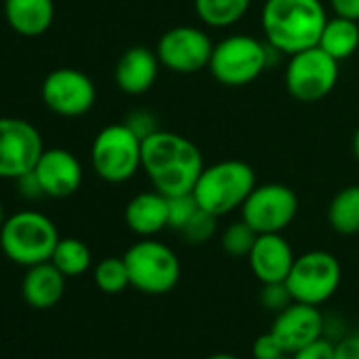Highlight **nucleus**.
Returning <instances> with one entry per match:
<instances>
[{"mask_svg": "<svg viewBox=\"0 0 359 359\" xmlns=\"http://www.w3.org/2000/svg\"><path fill=\"white\" fill-rule=\"evenodd\" d=\"M338 64L319 45L290 55L285 68V87L290 95L302 104H313L327 97L340 76Z\"/></svg>", "mask_w": 359, "mask_h": 359, "instance_id": "nucleus-8", "label": "nucleus"}, {"mask_svg": "<svg viewBox=\"0 0 359 359\" xmlns=\"http://www.w3.org/2000/svg\"><path fill=\"white\" fill-rule=\"evenodd\" d=\"M60 239L53 220L34 210L9 216L0 229V250L11 262L26 269L49 262Z\"/></svg>", "mask_w": 359, "mask_h": 359, "instance_id": "nucleus-4", "label": "nucleus"}, {"mask_svg": "<svg viewBox=\"0 0 359 359\" xmlns=\"http://www.w3.org/2000/svg\"><path fill=\"white\" fill-rule=\"evenodd\" d=\"M334 15L359 22V0H330Z\"/></svg>", "mask_w": 359, "mask_h": 359, "instance_id": "nucleus-35", "label": "nucleus"}, {"mask_svg": "<svg viewBox=\"0 0 359 359\" xmlns=\"http://www.w3.org/2000/svg\"><path fill=\"white\" fill-rule=\"evenodd\" d=\"M66 275L49 260L26 271L22 281V296L32 309L55 306L66 292Z\"/></svg>", "mask_w": 359, "mask_h": 359, "instance_id": "nucleus-19", "label": "nucleus"}, {"mask_svg": "<svg viewBox=\"0 0 359 359\" xmlns=\"http://www.w3.org/2000/svg\"><path fill=\"white\" fill-rule=\"evenodd\" d=\"M292 359H334V344L325 338H319L292 353Z\"/></svg>", "mask_w": 359, "mask_h": 359, "instance_id": "nucleus-32", "label": "nucleus"}, {"mask_svg": "<svg viewBox=\"0 0 359 359\" xmlns=\"http://www.w3.org/2000/svg\"><path fill=\"white\" fill-rule=\"evenodd\" d=\"M95 285L104 294H121L125 292L131 281H129V271L123 258H104L95 264L93 271Z\"/></svg>", "mask_w": 359, "mask_h": 359, "instance_id": "nucleus-25", "label": "nucleus"}, {"mask_svg": "<svg viewBox=\"0 0 359 359\" xmlns=\"http://www.w3.org/2000/svg\"><path fill=\"white\" fill-rule=\"evenodd\" d=\"M208 359H239V357L231 355V353H216V355H210Z\"/></svg>", "mask_w": 359, "mask_h": 359, "instance_id": "nucleus-37", "label": "nucleus"}, {"mask_svg": "<svg viewBox=\"0 0 359 359\" xmlns=\"http://www.w3.org/2000/svg\"><path fill=\"white\" fill-rule=\"evenodd\" d=\"M125 125H127L140 140H146L148 135H152L154 131H158L156 118H154V114H150L148 110H133V112H129L127 118H125Z\"/></svg>", "mask_w": 359, "mask_h": 359, "instance_id": "nucleus-31", "label": "nucleus"}, {"mask_svg": "<svg viewBox=\"0 0 359 359\" xmlns=\"http://www.w3.org/2000/svg\"><path fill=\"white\" fill-rule=\"evenodd\" d=\"M218 231V216L205 212V210H197L195 216L187 222V226L180 231V235L184 237L187 243H193V245H201L205 241H210Z\"/></svg>", "mask_w": 359, "mask_h": 359, "instance_id": "nucleus-27", "label": "nucleus"}, {"mask_svg": "<svg viewBox=\"0 0 359 359\" xmlns=\"http://www.w3.org/2000/svg\"><path fill=\"white\" fill-rule=\"evenodd\" d=\"M161 62L156 51L148 47H131L127 49L114 68L116 87L127 95H142L152 89L158 79Z\"/></svg>", "mask_w": 359, "mask_h": 359, "instance_id": "nucleus-17", "label": "nucleus"}, {"mask_svg": "<svg viewBox=\"0 0 359 359\" xmlns=\"http://www.w3.org/2000/svg\"><path fill=\"white\" fill-rule=\"evenodd\" d=\"M277 359H292L290 355H283V357H277Z\"/></svg>", "mask_w": 359, "mask_h": 359, "instance_id": "nucleus-39", "label": "nucleus"}, {"mask_svg": "<svg viewBox=\"0 0 359 359\" xmlns=\"http://www.w3.org/2000/svg\"><path fill=\"white\" fill-rule=\"evenodd\" d=\"M353 154L359 161V127L355 129V135H353Z\"/></svg>", "mask_w": 359, "mask_h": 359, "instance_id": "nucleus-36", "label": "nucleus"}, {"mask_svg": "<svg viewBox=\"0 0 359 359\" xmlns=\"http://www.w3.org/2000/svg\"><path fill=\"white\" fill-rule=\"evenodd\" d=\"M41 189L51 199L72 197L83 184V165L74 152L66 148H45L34 165Z\"/></svg>", "mask_w": 359, "mask_h": 359, "instance_id": "nucleus-14", "label": "nucleus"}, {"mask_svg": "<svg viewBox=\"0 0 359 359\" xmlns=\"http://www.w3.org/2000/svg\"><path fill=\"white\" fill-rule=\"evenodd\" d=\"M91 165L110 184H123L142 169V140L125 125L104 127L91 144Z\"/></svg>", "mask_w": 359, "mask_h": 359, "instance_id": "nucleus-7", "label": "nucleus"}, {"mask_svg": "<svg viewBox=\"0 0 359 359\" xmlns=\"http://www.w3.org/2000/svg\"><path fill=\"white\" fill-rule=\"evenodd\" d=\"M252 7V0H195V13L201 24L222 30L239 24Z\"/></svg>", "mask_w": 359, "mask_h": 359, "instance_id": "nucleus-22", "label": "nucleus"}, {"mask_svg": "<svg viewBox=\"0 0 359 359\" xmlns=\"http://www.w3.org/2000/svg\"><path fill=\"white\" fill-rule=\"evenodd\" d=\"M256 237H258V233L245 220H239V222H233L224 229L222 248L233 258H248L254 243H256Z\"/></svg>", "mask_w": 359, "mask_h": 359, "instance_id": "nucleus-26", "label": "nucleus"}, {"mask_svg": "<svg viewBox=\"0 0 359 359\" xmlns=\"http://www.w3.org/2000/svg\"><path fill=\"white\" fill-rule=\"evenodd\" d=\"M45 106L66 118H76L87 114L95 106V85L93 81L76 68L51 70L41 87Z\"/></svg>", "mask_w": 359, "mask_h": 359, "instance_id": "nucleus-13", "label": "nucleus"}, {"mask_svg": "<svg viewBox=\"0 0 359 359\" xmlns=\"http://www.w3.org/2000/svg\"><path fill=\"white\" fill-rule=\"evenodd\" d=\"M260 302L266 311L271 313H281L285 306H290L294 302L285 281L281 283H262V292H260Z\"/></svg>", "mask_w": 359, "mask_h": 359, "instance_id": "nucleus-29", "label": "nucleus"}, {"mask_svg": "<svg viewBox=\"0 0 359 359\" xmlns=\"http://www.w3.org/2000/svg\"><path fill=\"white\" fill-rule=\"evenodd\" d=\"M142 169L154 191L173 197L193 193L205 163L189 137L158 129L142 140Z\"/></svg>", "mask_w": 359, "mask_h": 359, "instance_id": "nucleus-1", "label": "nucleus"}, {"mask_svg": "<svg viewBox=\"0 0 359 359\" xmlns=\"http://www.w3.org/2000/svg\"><path fill=\"white\" fill-rule=\"evenodd\" d=\"M125 222L137 237H154L169 229V199L158 191L135 195L125 208Z\"/></svg>", "mask_w": 359, "mask_h": 359, "instance_id": "nucleus-18", "label": "nucleus"}, {"mask_svg": "<svg viewBox=\"0 0 359 359\" xmlns=\"http://www.w3.org/2000/svg\"><path fill=\"white\" fill-rule=\"evenodd\" d=\"M123 260L129 271L131 287L150 296L171 292L182 273L175 252L152 237H144L142 241L133 243L125 252Z\"/></svg>", "mask_w": 359, "mask_h": 359, "instance_id": "nucleus-6", "label": "nucleus"}, {"mask_svg": "<svg viewBox=\"0 0 359 359\" xmlns=\"http://www.w3.org/2000/svg\"><path fill=\"white\" fill-rule=\"evenodd\" d=\"M18 187H20V195L26 197V199H39V197L45 195L43 189H41L39 177L34 175V171H28L22 177H18Z\"/></svg>", "mask_w": 359, "mask_h": 359, "instance_id": "nucleus-34", "label": "nucleus"}, {"mask_svg": "<svg viewBox=\"0 0 359 359\" xmlns=\"http://www.w3.org/2000/svg\"><path fill=\"white\" fill-rule=\"evenodd\" d=\"M256 189V171L245 161L229 158L214 165H208L197 184L193 189V197L199 208L214 214L226 216L235 210H241L250 193Z\"/></svg>", "mask_w": 359, "mask_h": 359, "instance_id": "nucleus-3", "label": "nucleus"}, {"mask_svg": "<svg viewBox=\"0 0 359 359\" xmlns=\"http://www.w3.org/2000/svg\"><path fill=\"white\" fill-rule=\"evenodd\" d=\"M5 20L20 36H43L55 20L53 0H5Z\"/></svg>", "mask_w": 359, "mask_h": 359, "instance_id": "nucleus-20", "label": "nucleus"}, {"mask_svg": "<svg viewBox=\"0 0 359 359\" xmlns=\"http://www.w3.org/2000/svg\"><path fill=\"white\" fill-rule=\"evenodd\" d=\"M5 220H7V216H5V208H3V203H0V229H3Z\"/></svg>", "mask_w": 359, "mask_h": 359, "instance_id": "nucleus-38", "label": "nucleus"}, {"mask_svg": "<svg viewBox=\"0 0 359 359\" xmlns=\"http://www.w3.org/2000/svg\"><path fill=\"white\" fill-rule=\"evenodd\" d=\"M252 355H254V359H277V357H283L287 353H285L283 344L279 342V338L269 330L266 334H260L254 340Z\"/></svg>", "mask_w": 359, "mask_h": 359, "instance_id": "nucleus-30", "label": "nucleus"}, {"mask_svg": "<svg viewBox=\"0 0 359 359\" xmlns=\"http://www.w3.org/2000/svg\"><path fill=\"white\" fill-rule=\"evenodd\" d=\"M327 20L321 0H266L260 13L264 41L287 57L315 47Z\"/></svg>", "mask_w": 359, "mask_h": 359, "instance_id": "nucleus-2", "label": "nucleus"}, {"mask_svg": "<svg viewBox=\"0 0 359 359\" xmlns=\"http://www.w3.org/2000/svg\"><path fill=\"white\" fill-rule=\"evenodd\" d=\"M277 53L266 41H258L250 34H233L218 45L210 60L212 76L226 87H245L254 83L273 62Z\"/></svg>", "mask_w": 359, "mask_h": 359, "instance_id": "nucleus-5", "label": "nucleus"}, {"mask_svg": "<svg viewBox=\"0 0 359 359\" xmlns=\"http://www.w3.org/2000/svg\"><path fill=\"white\" fill-rule=\"evenodd\" d=\"M214 43L205 30L195 26L169 28L156 43V55L163 68L175 74H197L210 68Z\"/></svg>", "mask_w": 359, "mask_h": 359, "instance_id": "nucleus-12", "label": "nucleus"}, {"mask_svg": "<svg viewBox=\"0 0 359 359\" xmlns=\"http://www.w3.org/2000/svg\"><path fill=\"white\" fill-rule=\"evenodd\" d=\"M43 150V135L30 121L0 116V180H18L32 171Z\"/></svg>", "mask_w": 359, "mask_h": 359, "instance_id": "nucleus-11", "label": "nucleus"}, {"mask_svg": "<svg viewBox=\"0 0 359 359\" xmlns=\"http://www.w3.org/2000/svg\"><path fill=\"white\" fill-rule=\"evenodd\" d=\"M298 214L296 193L279 182L256 184L241 208V220H245L258 235L285 231Z\"/></svg>", "mask_w": 359, "mask_h": 359, "instance_id": "nucleus-10", "label": "nucleus"}, {"mask_svg": "<svg viewBox=\"0 0 359 359\" xmlns=\"http://www.w3.org/2000/svg\"><path fill=\"white\" fill-rule=\"evenodd\" d=\"M327 222L338 235L359 233V184L342 189L327 208Z\"/></svg>", "mask_w": 359, "mask_h": 359, "instance_id": "nucleus-23", "label": "nucleus"}, {"mask_svg": "<svg viewBox=\"0 0 359 359\" xmlns=\"http://www.w3.org/2000/svg\"><path fill=\"white\" fill-rule=\"evenodd\" d=\"M340 277L342 269L336 256L323 250H313L296 256L285 285L296 302L319 306L336 294Z\"/></svg>", "mask_w": 359, "mask_h": 359, "instance_id": "nucleus-9", "label": "nucleus"}, {"mask_svg": "<svg viewBox=\"0 0 359 359\" xmlns=\"http://www.w3.org/2000/svg\"><path fill=\"white\" fill-rule=\"evenodd\" d=\"M167 199H169V229L180 233L187 226V222L195 216V212L199 210V203L193 197V193L173 195Z\"/></svg>", "mask_w": 359, "mask_h": 359, "instance_id": "nucleus-28", "label": "nucleus"}, {"mask_svg": "<svg viewBox=\"0 0 359 359\" xmlns=\"http://www.w3.org/2000/svg\"><path fill=\"white\" fill-rule=\"evenodd\" d=\"M51 262L66 275V277H81L91 269V250L85 241L76 237H64L57 241Z\"/></svg>", "mask_w": 359, "mask_h": 359, "instance_id": "nucleus-24", "label": "nucleus"}, {"mask_svg": "<svg viewBox=\"0 0 359 359\" xmlns=\"http://www.w3.org/2000/svg\"><path fill=\"white\" fill-rule=\"evenodd\" d=\"M271 332L279 338L285 353L292 355L300 351L302 346L315 342L323 334V315L319 313V306L304 304V302H292L281 313H277Z\"/></svg>", "mask_w": 359, "mask_h": 359, "instance_id": "nucleus-15", "label": "nucleus"}, {"mask_svg": "<svg viewBox=\"0 0 359 359\" xmlns=\"http://www.w3.org/2000/svg\"><path fill=\"white\" fill-rule=\"evenodd\" d=\"M334 359H359V334L346 336L334 344Z\"/></svg>", "mask_w": 359, "mask_h": 359, "instance_id": "nucleus-33", "label": "nucleus"}, {"mask_svg": "<svg viewBox=\"0 0 359 359\" xmlns=\"http://www.w3.org/2000/svg\"><path fill=\"white\" fill-rule=\"evenodd\" d=\"M294 250L281 233L258 235L248 256L250 269L260 283H281L294 266Z\"/></svg>", "mask_w": 359, "mask_h": 359, "instance_id": "nucleus-16", "label": "nucleus"}, {"mask_svg": "<svg viewBox=\"0 0 359 359\" xmlns=\"http://www.w3.org/2000/svg\"><path fill=\"white\" fill-rule=\"evenodd\" d=\"M317 45L336 62L348 60L359 49V22L340 15L330 18Z\"/></svg>", "mask_w": 359, "mask_h": 359, "instance_id": "nucleus-21", "label": "nucleus"}]
</instances>
